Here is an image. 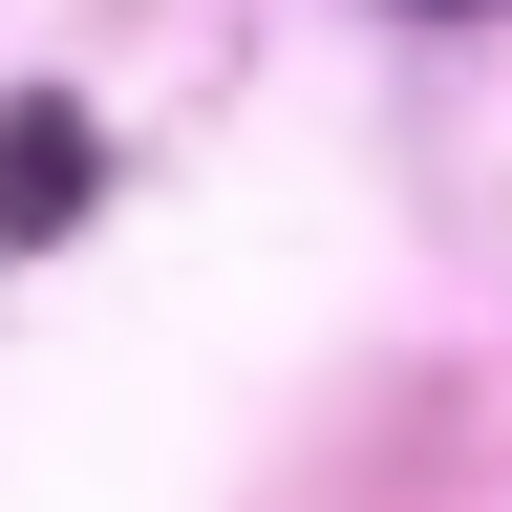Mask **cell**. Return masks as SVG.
<instances>
[{
  "label": "cell",
  "mask_w": 512,
  "mask_h": 512,
  "mask_svg": "<svg viewBox=\"0 0 512 512\" xmlns=\"http://www.w3.org/2000/svg\"><path fill=\"white\" fill-rule=\"evenodd\" d=\"M107 192V150H86V107H0V235H64Z\"/></svg>",
  "instance_id": "obj_1"
},
{
  "label": "cell",
  "mask_w": 512,
  "mask_h": 512,
  "mask_svg": "<svg viewBox=\"0 0 512 512\" xmlns=\"http://www.w3.org/2000/svg\"><path fill=\"white\" fill-rule=\"evenodd\" d=\"M470 22H491V0H470Z\"/></svg>",
  "instance_id": "obj_2"
}]
</instances>
